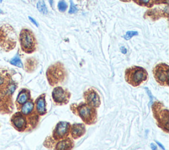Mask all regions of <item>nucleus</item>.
Listing matches in <instances>:
<instances>
[{
  "label": "nucleus",
  "instance_id": "19",
  "mask_svg": "<svg viewBox=\"0 0 169 150\" xmlns=\"http://www.w3.org/2000/svg\"><path fill=\"white\" fill-rule=\"evenodd\" d=\"M36 61L32 59L27 60V62H26V67L29 66L27 67L28 71H33L36 67Z\"/></svg>",
  "mask_w": 169,
  "mask_h": 150
},
{
  "label": "nucleus",
  "instance_id": "2",
  "mask_svg": "<svg viewBox=\"0 0 169 150\" xmlns=\"http://www.w3.org/2000/svg\"><path fill=\"white\" fill-rule=\"evenodd\" d=\"M153 115L156 125L166 134L169 132L168 114L169 111L164 104L160 102H155L152 105Z\"/></svg>",
  "mask_w": 169,
  "mask_h": 150
},
{
  "label": "nucleus",
  "instance_id": "27",
  "mask_svg": "<svg viewBox=\"0 0 169 150\" xmlns=\"http://www.w3.org/2000/svg\"><path fill=\"white\" fill-rule=\"evenodd\" d=\"M121 51H122V52L123 53H126V52H127V49H126V48H125L124 47H122V48H121Z\"/></svg>",
  "mask_w": 169,
  "mask_h": 150
},
{
  "label": "nucleus",
  "instance_id": "16",
  "mask_svg": "<svg viewBox=\"0 0 169 150\" xmlns=\"http://www.w3.org/2000/svg\"><path fill=\"white\" fill-rule=\"evenodd\" d=\"M27 122H28V129L33 130L38 125L39 121H40V116L38 115V113L34 111L32 114L26 117Z\"/></svg>",
  "mask_w": 169,
  "mask_h": 150
},
{
  "label": "nucleus",
  "instance_id": "11",
  "mask_svg": "<svg viewBox=\"0 0 169 150\" xmlns=\"http://www.w3.org/2000/svg\"><path fill=\"white\" fill-rule=\"evenodd\" d=\"M86 132L85 125L82 123H75L71 125L70 134L72 139L77 140L82 137Z\"/></svg>",
  "mask_w": 169,
  "mask_h": 150
},
{
  "label": "nucleus",
  "instance_id": "14",
  "mask_svg": "<svg viewBox=\"0 0 169 150\" xmlns=\"http://www.w3.org/2000/svg\"><path fill=\"white\" fill-rule=\"evenodd\" d=\"M30 99H31L30 91L27 89L21 90L18 93L16 99V105L17 109H20L21 106L27 102L29 101Z\"/></svg>",
  "mask_w": 169,
  "mask_h": 150
},
{
  "label": "nucleus",
  "instance_id": "7",
  "mask_svg": "<svg viewBox=\"0 0 169 150\" xmlns=\"http://www.w3.org/2000/svg\"><path fill=\"white\" fill-rule=\"evenodd\" d=\"M71 124L70 122L60 121L57 123L52 132V138L56 142L69 136Z\"/></svg>",
  "mask_w": 169,
  "mask_h": 150
},
{
  "label": "nucleus",
  "instance_id": "8",
  "mask_svg": "<svg viewBox=\"0 0 169 150\" xmlns=\"http://www.w3.org/2000/svg\"><path fill=\"white\" fill-rule=\"evenodd\" d=\"M53 101L56 105H64L70 102L71 93L60 86L55 87L52 93Z\"/></svg>",
  "mask_w": 169,
  "mask_h": 150
},
{
  "label": "nucleus",
  "instance_id": "5",
  "mask_svg": "<svg viewBox=\"0 0 169 150\" xmlns=\"http://www.w3.org/2000/svg\"><path fill=\"white\" fill-rule=\"evenodd\" d=\"M19 40L22 49L24 52L33 53L36 49V40L33 34L29 30H23L19 36Z\"/></svg>",
  "mask_w": 169,
  "mask_h": 150
},
{
  "label": "nucleus",
  "instance_id": "15",
  "mask_svg": "<svg viewBox=\"0 0 169 150\" xmlns=\"http://www.w3.org/2000/svg\"><path fill=\"white\" fill-rule=\"evenodd\" d=\"M21 112L24 116H29L35 111L34 109V103L32 99H30L29 101L24 103L20 108Z\"/></svg>",
  "mask_w": 169,
  "mask_h": 150
},
{
  "label": "nucleus",
  "instance_id": "21",
  "mask_svg": "<svg viewBox=\"0 0 169 150\" xmlns=\"http://www.w3.org/2000/svg\"><path fill=\"white\" fill-rule=\"evenodd\" d=\"M8 80L3 75L0 74V88L3 86H7L8 85Z\"/></svg>",
  "mask_w": 169,
  "mask_h": 150
},
{
  "label": "nucleus",
  "instance_id": "22",
  "mask_svg": "<svg viewBox=\"0 0 169 150\" xmlns=\"http://www.w3.org/2000/svg\"><path fill=\"white\" fill-rule=\"evenodd\" d=\"M58 9L61 11V12H64L66 10L67 8V3H66L65 1H64V0H61V1H60L59 3H58Z\"/></svg>",
  "mask_w": 169,
  "mask_h": 150
},
{
  "label": "nucleus",
  "instance_id": "20",
  "mask_svg": "<svg viewBox=\"0 0 169 150\" xmlns=\"http://www.w3.org/2000/svg\"><path fill=\"white\" fill-rule=\"evenodd\" d=\"M138 34V33H137V32H135V31H128V32H127L126 33V34L124 35V38L125 40H130L131 38H132L133 36H135V35H137Z\"/></svg>",
  "mask_w": 169,
  "mask_h": 150
},
{
  "label": "nucleus",
  "instance_id": "31",
  "mask_svg": "<svg viewBox=\"0 0 169 150\" xmlns=\"http://www.w3.org/2000/svg\"><path fill=\"white\" fill-rule=\"evenodd\" d=\"M2 1H3V0H0V3L2 2Z\"/></svg>",
  "mask_w": 169,
  "mask_h": 150
},
{
  "label": "nucleus",
  "instance_id": "17",
  "mask_svg": "<svg viewBox=\"0 0 169 150\" xmlns=\"http://www.w3.org/2000/svg\"><path fill=\"white\" fill-rule=\"evenodd\" d=\"M10 63L12 65H14L15 67H19V68H23V67L22 61L20 59V57L18 56V55H16L13 58H12L10 60Z\"/></svg>",
  "mask_w": 169,
  "mask_h": 150
},
{
  "label": "nucleus",
  "instance_id": "12",
  "mask_svg": "<svg viewBox=\"0 0 169 150\" xmlns=\"http://www.w3.org/2000/svg\"><path fill=\"white\" fill-rule=\"evenodd\" d=\"M46 94L43 93L36 99L34 102V109L39 116H44L47 113Z\"/></svg>",
  "mask_w": 169,
  "mask_h": 150
},
{
  "label": "nucleus",
  "instance_id": "10",
  "mask_svg": "<svg viewBox=\"0 0 169 150\" xmlns=\"http://www.w3.org/2000/svg\"><path fill=\"white\" fill-rule=\"evenodd\" d=\"M85 103L94 108H98L101 102L97 92L94 88H89L83 93Z\"/></svg>",
  "mask_w": 169,
  "mask_h": 150
},
{
  "label": "nucleus",
  "instance_id": "23",
  "mask_svg": "<svg viewBox=\"0 0 169 150\" xmlns=\"http://www.w3.org/2000/svg\"><path fill=\"white\" fill-rule=\"evenodd\" d=\"M70 2H71V7H70V11H69V13H70V14L75 13V12H77V9L76 8V6L73 4L72 0H70Z\"/></svg>",
  "mask_w": 169,
  "mask_h": 150
},
{
  "label": "nucleus",
  "instance_id": "26",
  "mask_svg": "<svg viewBox=\"0 0 169 150\" xmlns=\"http://www.w3.org/2000/svg\"><path fill=\"white\" fill-rule=\"evenodd\" d=\"M153 1L155 2V3H162V2H164L165 1H166V0H153Z\"/></svg>",
  "mask_w": 169,
  "mask_h": 150
},
{
  "label": "nucleus",
  "instance_id": "6",
  "mask_svg": "<svg viewBox=\"0 0 169 150\" xmlns=\"http://www.w3.org/2000/svg\"><path fill=\"white\" fill-rule=\"evenodd\" d=\"M154 77L158 84L168 86L169 83V67L166 63H159L153 68Z\"/></svg>",
  "mask_w": 169,
  "mask_h": 150
},
{
  "label": "nucleus",
  "instance_id": "24",
  "mask_svg": "<svg viewBox=\"0 0 169 150\" xmlns=\"http://www.w3.org/2000/svg\"><path fill=\"white\" fill-rule=\"evenodd\" d=\"M134 1L140 5H148L151 3V0H134Z\"/></svg>",
  "mask_w": 169,
  "mask_h": 150
},
{
  "label": "nucleus",
  "instance_id": "28",
  "mask_svg": "<svg viewBox=\"0 0 169 150\" xmlns=\"http://www.w3.org/2000/svg\"><path fill=\"white\" fill-rule=\"evenodd\" d=\"M151 148L153 150H156V146L155 144H154V143H151Z\"/></svg>",
  "mask_w": 169,
  "mask_h": 150
},
{
  "label": "nucleus",
  "instance_id": "30",
  "mask_svg": "<svg viewBox=\"0 0 169 150\" xmlns=\"http://www.w3.org/2000/svg\"><path fill=\"white\" fill-rule=\"evenodd\" d=\"M2 13H3V11L0 9V14H2Z\"/></svg>",
  "mask_w": 169,
  "mask_h": 150
},
{
  "label": "nucleus",
  "instance_id": "1",
  "mask_svg": "<svg viewBox=\"0 0 169 150\" xmlns=\"http://www.w3.org/2000/svg\"><path fill=\"white\" fill-rule=\"evenodd\" d=\"M70 109L73 114L79 116L85 124L92 125L97 121V110L86 103H73L70 105Z\"/></svg>",
  "mask_w": 169,
  "mask_h": 150
},
{
  "label": "nucleus",
  "instance_id": "4",
  "mask_svg": "<svg viewBox=\"0 0 169 150\" xmlns=\"http://www.w3.org/2000/svg\"><path fill=\"white\" fill-rule=\"evenodd\" d=\"M66 71L63 64L57 62L50 66L46 71V77L49 84L54 86L64 82L66 77Z\"/></svg>",
  "mask_w": 169,
  "mask_h": 150
},
{
  "label": "nucleus",
  "instance_id": "3",
  "mask_svg": "<svg viewBox=\"0 0 169 150\" xmlns=\"http://www.w3.org/2000/svg\"><path fill=\"white\" fill-rule=\"evenodd\" d=\"M125 78L128 84L137 87L147 80L148 73L143 67L133 66L126 70Z\"/></svg>",
  "mask_w": 169,
  "mask_h": 150
},
{
  "label": "nucleus",
  "instance_id": "9",
  "mask_svg": "<svg viewBox=\"0 0 169 150\" xmlns=\"http://www.w3.org/2000/svg\"><path fill=\"white\" fill-rule=\"evenodd\" d=\"M11 122L13 127L19 132H24L29 128L27 117L21 112H16L12 116Z\"/></svg>",
  "mask_w": 169,
  "mask_h": 150
},
{
  "label": "nucleus",
  "instance_id": "25",
  "mask_svg": "<svg viewBox=\"0 0 169 150\" xmlns=\"http://www.w3.org/2000/svg\"><path fill=\"white\" fill-rule=\"evenodd\" d=\"M29 20H30L31 22H32L34 25H36V27H38V26H39L38 22H37L35 21V19H34L33 18H32L31 17H29Z\"/></svg>",
  "mask_w": 169,
  "mask_h": 150
},
{
  "label": "nucleus",
  "instance_id": "29",
  "mask_svg": "<svg viewBox=\"0 0 169 150\" xmlns=\"http://www.w3.org/2000/svg\"><path fill=\"white\" fill-rule=\"evenodd\" d=\"M122 1H123V2H129L130 0H122Z\"/></svg>",
  "mask_w": 169,
  "mask_h": 150
},
{
  "label": "nucleus",
  "instance_id": "18",
  "mask_svg": "<svg viewBox=\"0 0 169 150\" xmlns=\"http://www.w3.org/2000/svg\"><path fill=\"white\" fill-rule=\"evenodd\" d=\"M36 8H37V9H38V10L41 12V13L45 14V15L48 13V10L46 8V4L44 1L39 2L38 3H37Z\"/></svg>",
  "mask_w": 169,
  "mask_h": 150
},
{
  "label": "nucleus",
  "instance_id": "13",
  "mask_svg": "<svg viewBox=\"0 0 169 150\" xmlns=\"http://www.w3.org/2000/svg\"><path fill=\"white\" fill-rule=\"evenodd\" d=\"M75 146V143L71 138H66L56 142L54 146V150H72Z\"/></svg>",
  "mask_w": 169,
  "mask_h": 150
}]
</instances>
